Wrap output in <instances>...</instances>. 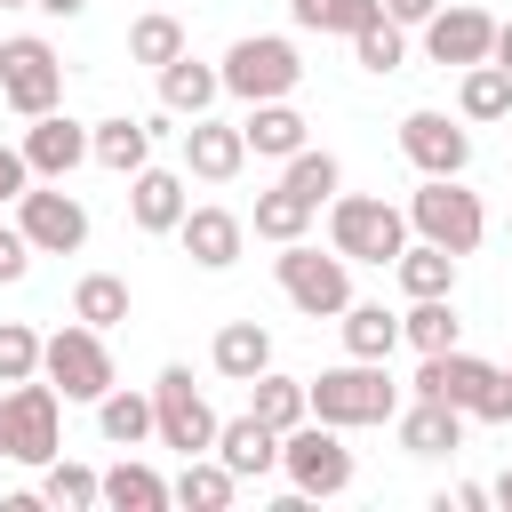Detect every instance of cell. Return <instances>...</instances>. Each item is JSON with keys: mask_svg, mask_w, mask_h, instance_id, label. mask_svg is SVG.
<instances>
[{"mask_svg": "<svg viewBox=\"0 0 512 512\" xmlns=\"http://www.w3.org/2000/svg\"><path fill=\"white\" fill-rule=\"evenodd\" d=\"M272 280H280V296L304 312V320H336L344 304H352V264L328 248H304V240H280V256H272Z\"/></svg>", "mask_w": 512, "mask_h": 512, "instance_id": "52a82bcc", "label": "cell"}, {"mask_svg": "<svg viewBox=\"0 0 512 512\" xmlns=\"http://www.w3.org/2000/svg\"><path fill=\"white\" fill-rule=\"evenodd\" d=\"M208 368H216V376H232V384L264 376V368H272V336H264V320H224V328H216V344H208Z\"/></svg>", "mask_w": 512, "mask_h": 512, "instance_id": "cb8c5ba5", "label": "cell"}, {"mask_svg": "<svg viewBox=\"0 0 512 512\" xmlns=\"http://www.w3.org/2000/svg\"><path fill=\"white\" fill-rule=\"evenodd\" d=\"M176 240H184V256L200 264V272H232L240 264V248H248V216H232V208H184V224H176Z\"/></svg>", "mask_w": 512, "mask_h": 512, "instance_id": "2e32d148", "label": "cell"}, {"mask_svg": "<svg viewBox=\"0 0 512 512\" xmlns=\"http://www.w3.org/2000/svg\"><path fill=\"white\" fill-rule=\"evenodd\" d=\"M24 168L40 176V184H64L80 160H88V120H72V112H32V128H24Z\"/></svg>", "mask_w": 512, "mask_h": 512, "instance_id": "9a60e30c", "label": "cell"}, {"mask_svg": "<svg viewBox=\"0 0 512 512\" xmlns=\"http://www.w3.org/2000/svg\"><path fill=\"white\" fill-rule=\"evenodd\" d=\"M312 216H320L312 200H296L288 184H272V192H256V216H248V224H256V240H272V248H280V240H304V224H312Z\"/></svg>", "mask_w": 512, "mask_h": 512, "instance_id": "836d02e7", "label": "cell"}, {"mask_svg": "<svg viewBox=\"0 0 512 512\" xmlns=\"http://www.w3.org/2000/svg\"><path fill=\"white\" fill-rule=\"evenodd\" d=\"M304 408H312L320 424H336V432H360V424H384V416L400 408V384H392L384 360H352V352H344V368L304 376Z\"/></svg>", "mask_w": 512, "mask_h": 512, "instance_id": "6da1fadb", "label": "cell"}, {"mask_svg": "<svg viewBox=\"0 0 512 512\" xmlns=\"http://www.w3.org/2000/svg\"><path fill=\"white\" fill-rule=\"evenodd\" d=\"M248 416H256V424H272V432L304 424V416H312V408H304V376H280V368L248 376Z\"/></svg>", "mask_w": 512, "mask_h": 512, "instance_id": "83f0119b", "label": "cell"}, {"mask_svg": "<svg viewBox=\"0 0 512 512\" xmlns=\"http://www.w3.org/2000/svg\"><path fill=\"white\" fill-rule=\"evenodd\" d=\"M280 472H288L296 496H344V488H352V448H344L336 424L304 416V424L280 432Z\"/></svg>", "mask_w": 512, "mask_h": 512, "instance_id": "30bf717a", "label": "cell"}, {"mask_svg": "<svg viewBox=\"0 0 512 512\" xmlns=\"http://www.w3.org/2000/svg\"><path fill=\"white\" fill-rule=\"evenodd\" d=\"M64 456V424H56V384L24 376L0 392V464H48Z\"/></svg>", "mask_w": 512, "mask_h": 512, "instance_id": "9c48e42d", "label": "cell"}, {"mask_svg": "<svg viewBox=\"0 0 512 512\" xmlns=\"http://www.w3.org/2000/svg\"><path fill=\"white\" fill-rule=\"evenodd\" d=\"M400 152L416 160V176H464L472 168V128L448 112H408L400 120Z\"/></svg>", "mask_w": 512, "mask_h": 512, "instance_id": "5bb4252c", "label": "cell"}, {"mask_svg": "<svg viewBox=\"0 0 512 512\" xmlns=\"http://www.w3.org/2000/svg\"><path fill=\"white\" fill-rule=\"evenodd\" d=\"M40 376L56 384V400H88V408L120 384V376H112V352H104V328H88V320L40 336Z\"/></svg>", "mask_w": 512, "mask_h": 512, "instance_id": "ba28073f", "label": "cell"}, {"mask_svg": "<svg viewBox=\"0 0 512 512\" xmlns=\"http://www.w3.org/2000/svg\"><path fill=\"white\" fill-rule=\"evenodd\" d=\"M488 504H504V512H512V464H504V472L488 480Z\"/></svg>", "mask_w": 512, "mask_h": 512, "instance_id": "7dc6e473", "label": "cell"}, {"mask_svg": "<svg viewBox=\"0 0 512 512\" xmlns=\"http://www.w3.org/2000/svg\"><path fill=\"white\" fill-rule=\"evenodd\" d=\"M432 8H440V0H384V16H392V24H400V32H416V24H424V16H432Z\"/></svg>", "mask_w": 512, "mask_h": 512, "instance_id": "7bdbcfd3", "label": "cell"}, {"mask_svg": "<svg viewBox=\"0 0 512 512\" xmlns=\"http://www.w3.org/2000/svg\"><path fill=\"white\" fill-rule=\"evenodd\" d=\"M72 320H88V328H120V320H128V280H120V272H88V280L72 288Z\"/></svg>", "mask_w": 512, "mask_h": 512, "instance_id": "e575fe53", "label": "cell"}, {"mask_svg": "<svg viewBox=\"0 0 512 512\" xmlns=\"http://www.w3.org/2000/svg\"><path fill=\"white\" fill-rule=\"evenodd\" d=\"M184 168H192L200 184H232V176L248 168V144H240V128H232V120H208V112H200V120L184 128Z\"/></svg>", "mask_w": 512, "mask_h": 512, "instance_id": "e0dca14e", "label": "cell"}, {"mask_svg": "<svg viewBox=\"0 0 512 512\" xmlns=\"http://www.w3.org/2000/svg\"><path fill=\"white\" fill-rule=\"evenodd\" d=\"M216 96H224V72H216V64H200L192 48L160 64V112H176V120H200Z\"/></svg>", "mask_w": 512, "mask_h": 512, "instance_id": "44dd1931", "label": "cell"}, {"mask_svg": "<svg viewBox=\"0 0 512 512\" xmlns=\"http://www.w3.org/2000/svg\"><path fill=\"white\" fill-rule=\"evenodd\" d=\"M504 384H512V360H504Z\"/></svg>", "mask_w": 512, "mask_h": 512, "instance_id": "681fc988", "label": "cell"}, {"mask_svg": "<svg viewBox=\"0 0 512 512\" xmlns=\"http://www.w3.org/2000/svg\"><path fill=\"white\" fill-rule=\"evenodd\" d=\"M288 16L304 24V32H360V24H376L384 16V0H288Z\"/></svg>", "mask_w": 512, "mask_h": 512, "instance_id": "d590c367", "label": "cell"}, {"mask_svg": "<svg viewBox=\"0 0 512 512\" xmlns=\"http://www.w3.org/2000/svg\"><path fill=\"white\" fill-rule=\"evenodd\" d=\"M96 432H104L112 448H144V440H152V392L112 384V392L96 400Z\"/></svg>", "mask_w": 512, "mask_h": 512, "instance_id": "f1b7e54d", "label": "cell"}, {"mask_svg": "<svg viewBox=\"0 0 512 512\" xmlns=\"http://www.w3.org/2000/svg\"><path fill=\"white\" fill-rule=\"evenodd\" d=\"M88 160L112 168V176H136L152 160V120L136 112H112V120H88Z\"/></svg>", "mask_w": 512, "mask_h": 512, "instance_id": "603a6c76", "label": "cell"}, {"mask_svg": "<svg viewBox=\"0 0 512 512\" xmlns=\"http://www.w3.org/2000/svg\"><path fill=\"white\" fill-rule=\"evenodd\" d=\"M448 504H456V512H488V488H480V480H464V488H448V496H440V512H448Z\"/></svg>", "mask_w": 512, "mask_h": 512, "instance_id": "ee69618b", "label": "cell"}, {"mask_svg": "<svg viewBox=\"0 0 512 512\" xmlns=\"http://www.w3.org/2000/svg\"><path fill=\"white\" fill-rule=\"evenodd\" d=\"M32 8H40V16H64V24H72V16H88V0H32Z\"/></svg>", "mask_w": 512, "mask_h": 512, "instance_id": "bcb514c9", "label": "cell"}, {"mask_svg": "<svg viewBox=\"0 0 512 512\" xmlns=\"http://www.w3.org/2000/svg\"><path fill=\"white\" fill-rule=\"evenodd\" d=\"M280 184H288L296 200L328 208V200H336V184H344V168H336V152H312V144H304V152H288V176H280Z\"/></svg>", "mask_w": 512, "mask_h": 512, "instance_id": "f35d334b", "label": "cell"}, {"mask_svg": "<svg viewBox=\"0 0 512 512\" xmlns=\"http://www.w3.org/2000/svg\"><path fill=\"white\" fill-rule=\"evenodd\" d=\"M328 248L344 264H392L408 248V216L392 200H376V192H336L328 200Z\"/></svg>", "mask_w": 512, "mask_h": 512, "instance_id": "277c9868", "label": "cell"}, {"mask_svg": "<svg viewBox=\"0 0 512 512\" xmlns=\"http://www.w3.org/2000/svg\"><path fill=\"white\" fill-rule=\"evenodd\" d=\"M0 8H32V0H0Z\"/></svg>", "mask_w": 512, "mask_h": 512, "instance_id": "c3c4849f", "label": "cell"}, {"mask_svg": "<svg viewBox=\"0 0 512 512\" xmlns=\"http://www.w3.org/2000/svg\"><path fill=\"white\" fill-rule=\"evenodd\" d=\"M416 392H424V400H448V408H464V416H480V424H512V384H504V368L480 360V352H464V344L424 352Z\"/></svg>", "mask_w": 512, "mask_h": 512, "instance_id": "7a4b0ae2", "label": "cell"}, {"mask_svg": "<svg viewBox=\"0 0 512 512\" xmlns=\"http://www.w3.org/2000/svg\"><path fill=\"white\" fill-rule=\"evenodd\" d=\"M168 56H184V24L168 16V8H152V16H136L128 24V64H168Z\"/></svg>", "mask_w": 512, "mask_h": 512, "instance_id": "8d00e7d4", "label": "cell"}, {"mask_svg": "<svg viewBox=\"0 0 512 512\" xmlns=\"http://www.w3.org/2000/svg\"><path fill=\"white\" fill-rule=\"evenodd\" d=\"M24 376H40V336L24 320H0V384H24Z\"/></svg>", "mask_w": 512, "mask_h": 512, "instance_id": "ab89813d", "label": "cell"}, {"mask_svg": "<svg viewBox=\"0 0 512 512\" xmlns=\"http://www.w3.org/2000/svg\"><path fill=\"white\" fill-rule=\"evenodd\" d=\"M488 64H504V72H512V16L496 24V40H488Z\"/></svg>", "mask_w": 512, "mask_h": 512, "instance_id": "f6af8a7d", "label": "cell"}, {"mask_svg": "<svg viewBox=\"0 0 512 512\" xmlns=\"http://www.w3.org/2000/svg\"><path fill=\"white\" fill-rule=\"evenodd\" d=\"M16 224H24V240H32V256H80L88 248V208L64 192V184H24L16 192Z\"/></svg>", "mask_w": 512, "mask_h": 512, "instance_id": "7c38bea8", "label": "cell"}, {"mask_svg": "<svg viewBox=\"0 0 512 512\" xmlns=\"http://www.w3.org/2000/svg\"><path fill=\"white\" fill-rule=\"evenodd\" d=\"M456 336H464V320H456L448 296H408V312H400V344H416V352H448Z\"/></svg>", "mask_w": 512, "mask_h": 512, "instance_id": "1f68e13d", "label": "cell"}, {"mask_svg": "<svg viewBox=\"0 0 512 512\" xmlns=\"http://www.w3.org/2000/svg\"><path fill=\"white\" fill-rule=\"evenodd\" d=\"M232 496H240V480L216 456H184V472L168 480V504H184V512H224Z\"/></svg>", "mask_w": 512, "mask_h": 512, "instance_id": "d4e9b609", "label": "cell"}, {"mask_svg": "<svg viewBox=\"0 0 512 512\" xmlns=\"http://www.w3.org/2000/svg\"><path fill=\"white\" fill-rule=\"evenodd\" d=\"M312 120L288 104V96H272V104H248V120H240V144L256 152V160H288V152H304L312 136H304Z\"/></svg>", "mask_w": 512, "mask_h": 512, "instance_id": "7402d4cb", "label": "cell"}, {"mask_svg": "<svg viewBox=\"0 0 512 512\" xmlns=\"http://www.w3.org/2000/svg\"><path fill=\"white\" fill-rule=\"evenodd\" d=\"M184 208H192V200H184V176H176V168H152V160H144V168L128 176V216H136V232H176Z\"/></svg>", "mask_w": 512, "mask_h": 512, "instance_id": "ac0fdd59", "label": "cell"}, {"mask_svg": "<svg viewBox=\"0 0 512 512\" xmlns=\"http://www.w3.org/2000/svg\"><path fill=\"white\" fill-rule=\"evenodd\" d=\"M216 408H208V392L192 384V368L184 360H168L160 376H152V440L160 448H176V456H208L216 448Z\"/></svg>", "mask_w": 512, "mask_h": 512, "instance_id": "5b68a950", "label": "cell"}, {"mask_svg": "<svg viewBox=\"0 0 512 512\" xmlns=\"http://www.w3.org/2000/svg\"><path fill=\"white\" fill-rule=\"evenodd\" d=\"M392 272H400V296H456V256L432 240H408L392 256Z\"/></svg>", "mask_w": 512, "mask_h": 512, "instance_id": "484cf974", "label": "cell"}, {"mask_svg": "<svg viewBox=\"0 0 512 512\" xmlns=\"http://www.w3.org/2000/svg\"><path fill=\"white\" fill-rule=\"evenodd\" d=\"M392 424H400V448L408 456H448V448H464V408H448V400H408V408H392Z\"/></svg>", "mask_w": 512, "mask_h": 512, "instance_id": "d6986e66", "label": "cell"}, {"mask_svg": "<svg viewBox=\"0 0 512 512\" xmlns=\"http://www.w3.org/2000/svg\"><path fill=\"white\" fill-rule=\"evenodd\" d=\"M408 232L448 256H472L488 240V208H480V192H464V176H424L408 192Z\"/></svg>", "mask_w": 512, "mask_h": 512, "instance_id": "3957f363", "label": "cell"}, {"mask_svg": "<svg viewBox=\"0 0 512 512\" xmlns=\"http://www.w3.org/2000/svg\"><path fill=\"white\" fill-rule=\"evenodd\" d=\"M456 120H512V72H504V64H464V80H456Z\"/></svg>", "mask_w": 512, "mask_h": 512, "instance_id": "4dcf8cb0", "label": "cell"}, {"mask_svg": "<svg viewBox=\"0 0 512 512\" xmlns=\"http://www.w3.org/2000/svg\"><path fill=\"white\" fill-rule=\"evenodd\" d=\"M416 32H424V56H432V64H456V72H464V64H488L496 16H488V8H472V0H440Z\"/></svg>", "mask_w": 512, "mask_h": 512, "instance_id": "4fadbf2b", "label": "cell"}, {"mask_svg": "<svg viewBox=\"0 0 512 512\" xmlns=\"http://www.w3.org/2000/svg\"><path fill=\"white\" fill-rule=\"evenodd\" d=\"M40 504H56V512H96V504H104V488H96V472H88V464L48 456V464H40Z\"/></svg>", "mask_w": 512, "mask_h": 512, "instance_id": "d6a6232c", "label": "cell"}, {"mask_svg": "<svg viewBox=\"0 0 512 512\" xmlns=\"http://www.w3.org/2000/svg\"><path fill=\"white\" fill-rule=\"evenodd\" d=\"M232 480H264L272 464H280V432L272 424H256V416H232V424H216V448H208Z\"/></svg>", "mask_w": 512, "mask_h": 512, "instance_id": "ffe728a7", "label": "cell"}, {"mask_svg": "<svg viewBox=\"0 0 512 512\" xmlns=\"http://www.w3.org/2000/svg\"><path fill=\"white\" fill-rule=\"evenodd\" d=\"M216 72H224V96H240V104H272V96H296L304 56H296V40H280V32H248V40L224 48Z\"/></svg>", "mask_w": 512, "mask_h": 512, "instance_id": "8992f818", "label": "cell"}, {"mask_svg": "<svg viewBox=\"0 0 512 512\" xmlns=\"http://www.w3.org/2000/svg\"><path fill=\"white\" fill-rule=\"evenodd\" d=\"M0 104H8V112H24V120L64 104V64H56V48H48L40 32L0 40Z\"/></svg>", "mask_w": 512, "mask_h": 512, "instance_id": "8fae6325", "label": "cell"}, {"mask_svg": "<svg viewBox=\"0 0 512 512\" xmlns=\"http://www.w3.org/2000/svg\"><path fill=\"white\" fill-rule=\"evenodd\" d=\"M96 488H104L112 512H160V504H168V480H160L152 464H136V456H120L112 472H96Z\"/></svg>", "mask_w": 512, "mask_h": 512, "instance_id": "f546056e", "label": "cell"}, {"mask_svg": "<svg viewBox=\"0 0 512 512\" xmlns=\"http://www.w3.org/2000/svg\"><path fill=\"white\" fill-rule=\"evenodd\" d=\"M352 64H360V72H376V80H384V72H400V64H408V32H400L392 16L360 24V32H352Z\"/></svg>", "mask_w": 512, "mask_h": 512, "instance_id": "74e56055", "label": "cell"}, {"mask_svg": "<svg viewBox=\"0 0 512 512\" xmlns=\"http://www.w3.org/2000/svg\"><path fill=\"white\" fill-rule=\"evenodd\" d=\"M32 272V240H24V224H0V288H16Z\"/></svg>", "mask_w": 512, "mask_h": 512, "instance_id": "60d3db41", "label": "cell"}, {"mask_svg": "<svg viewBox=\"0 0 512 512\" xmlns=\"http://www.w3.org/2000/svg\"><path fill=\"white\" fill-rule=\"evenodd\" d=\"M336 328H344L352 360H392V344H400V312H384V304H344Z\"/></svg>", "mask_w": 512, "mask_h": 512, "instance_id": "4316f807", "label": "cell"}, {"mask_svg": "<svg viewBox=\"0 0 512 512\" xmlns=\"http://www.w3.org/2000/svg\"><path fill=\"white\" fill-rule=\"evenodd\" d=\"M24 184H32V168H24V152H16V144H0V200H16Z\"/></svg>", "mask_w": 512, "mask_h": 512, "instance_id": "b9f144b4", "label": "cell"}]
</instances>
